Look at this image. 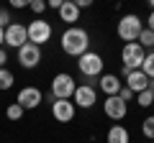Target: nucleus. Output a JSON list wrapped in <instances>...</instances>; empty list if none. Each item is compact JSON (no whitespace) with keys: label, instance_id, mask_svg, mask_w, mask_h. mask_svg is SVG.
I'll list each match as a JSON object with an SVG mask.
<instances>
[{"label":"nucleus","instance_id":"obj_25","mask_svg":"<svg viewBox=\"0 0 154 143\" xmlns=\"http://www.w3.org/2000/svg\"><path fill=\"white\" fill-rule=\"evenodd\" d=\"M11 23H13V21H11V13H8V10H0V28L5 31Z\"/></svg>","mask_w":154,"mask_h":143},{"label":"nucleus","instance_id":"obj_35","mask_svg":"<svg viewBox=\"0 0 154 143\" xmlns=\"http://www.w3.org/2000/svg\"><path fill=\"white\" fill-rule=\"evenodd\" d=\"M152 107H154V105H152Z\"/></svg>","mask_w":154,"mask_h":143},{"label":"nucleus","instance_id":"obj_16","mask_svg":"<svg viewBox=\"0 0 154 143\" xmlns=\"http://www.w3.org/2000/svg\"><path fill=\"white\" fill-rule=\"evenodd\" d=\"M105 141L108 143H128V130L123 125H113V128H108Z\"/></svg>","mask_w":154,"mask_h":143},{"label":"nucleus","instance_id":"obj_2","mask_svg":"<svg viewBox=\"0 0 154 143\" xmlns=\"http://www.w3.org/2000/svg\"><path fill=\"white\" fill-rule=\"evenodd\" d=\"M103 56L95 54V51H88V54H82L80 59H77V69H80V74H82L85 79H95V77H103Z\"/></svg>","mask_w":154,"mask_h":143},{"label":"nucleus","instance_id":"obj_33","mask_svg":"<svg viewBox=\"0 0 154 143\" xmlns=\"http://www.w3.org/2000/svg\"><path fill=\"white\" fill-rule=\"evenodd\" d=\"M149 89H152V92H154V79H149Z\"/></svg>","mask_w":154,"mask_h":143},{"label":"nucleus","instance_id":"obj_7","mask_svg":"<svg viewBox=\"0 0 154 143\" xmlns=\"http://www.w3.org/2000/svg\"><path fill=\"white\" fill-rule=\"evenodd\" d=\"M18 64L23 66V69H33V66L41 64V46L36 44H23L21 49H18Z\"/></svg>","mask_w":154,"mask_h":143},{"label":"nucleus","instance_id":"obj_23","mask_svg":"<svg viewBox=\"0 0 154 143\" xmlns=\"http://www.w3.org/2000/svg\"><path fill=\"white\" fill-rule=\"evenodd\" d=\"M28 8H31V10L38 16V13H44V10H46V3H44V0H31V3H28Z\"/></svg>","mask_w":154,"mask_h":143},{"label":"nucleus","instance_id":"obj_17","mask_svg":"<svg viewBox=\"0 0 154 143\" xmlns=\"http://www.w3.org/2000/svg\"><path fill=\"white\" fill-rule=\"evenodd\" d=\"M139 46H141L144 51H146V49H154V31L144 28V31H141V36H139Z\"/></svg>","mask_w":154,"mask_h":143},{"label":"nucleus","instance_id":"obj_5","mask_svg":"<svg viewBox=\"0 0 154 143\" xmlns=\"http://www.w3.org/2000/svg\"><path fill=\"white\" fill-rule=\"evenodd\" d=\"M26 31H28V41H31V44H36V46H44L46 41L51 39V23L44 21V18L31 21V23L26 26Z\"/></svg>","mask_w":154,"mask_h":143},{"label":"nucleus","instance_id":"obj_11","mask_svg":"<svg viewBox=\"0 0 154 143\" xmlns=\"http://www.w3.org/2000/svg\"><path fill=\"white\" fill-rule=\"evenodd\" d=\"M103 110H105V115H108L110 120H123V118H126V112H128V105L123 102L118 95H113V97H105Z\"/></svg>","mask_w":154,"mask_h":143},{"label":"nucleus","instance_id":"obj_6","mask_svg":"<svg viewBox=\"0 0 154 143\" xmlns=\"http://www.w3.org/2000/svg\"><path fill=\"white\" fill-rule=\"evenodd\" d=\"M144 59H146V51L139 46V41H134V44H123V49H121V61H123V66H128V69H141V64H144Z\"/></svg>","mask_w":154,"mask_h":143},{"label":"nucleus","instance_id":"obj_32","mask_svg":"<svg viewBox=\"0 0 154 143\" xmlns=\"http://www.w3.org/2000/svg\"><path fill=\"white\" fill-rule=\"evenodd\" d=\"M3 44H5V31L0 28V49H3Z\"/></svg>","mask_w":154,"mask_h":143},{"label":"nucleus","instance_id":"obj_29","mask_svg":"<svg viewBox=\"0 0 154 143\" xmlns=\"http://www.w3.org/2000/svg\"><path fill=\"white\" fill-rule=\"evenodd\" d=\"M5 61H8V51H5V49H0V69L5 66Z\"/></svg>","mask_w":154,"mask_h":143},{"label":"nucleus","instance_id":"obj_34","mask_svg":"<svg viewBox=\"0 0 154 143\" xmlns=\"http://www.w3.org/2000/svg\"><path fill=\"white\" fill-rule=\"evenodd\" d=\"M149 5H152V10H154V0H149Z\"/></svg>","mask_w":154,"mask_h":143},{"label":"nucleus","instance_id":"obj_13","mask_svg":"<svg viewBox=\"0 0 154 143\" xmlns=\"http://www.w3.org/2000/svg\"><path fill=\"white\" fill-rule=\"evenodd\" d=\"M123 84H126L134 95H139V92H144V89H149V77L144 74L141 69H134L131 74L126 77V82H123Z\"/></svg>","mask_w":154,"mask_h":143},{"label":"nucleus","instance_id":"obj_15","mask_svg":"<svg viewBox=\"0 0 154 143\" xmlns=\"http://www.w3.org/2000/svg\"><path fill=\"white\" fill-rule=\"evenodd\" d=\"M98 84H100V89H103L108 97H113V95H118L121 92V87H123V82L116 74H103V77L98 79Z\"/></svg>","mask_w":154,"mask_h":143},{"label":"nucleus","instance_id":"obj_31","mask_svg":"<svg viewBox=\"0 0 154 143\" xmlns=\"http://www.w3.org/2000/svg\"><path fill=\"white\" fill-rule=\"evenodd\" d=\"M128 74H131V69H128V66H121V77H123V79H126V77H128Z\"/></svg>","mask_w":154,"mask_h":143},{"label":"nucleus","instance_id":"obj_8","mask_svg":"<svg viewBox=\"0 0 154 143\" xmlns=\"http://www.w3.org/2000/svg\"><path fill=\"white\" fill-rule=\"evenodd\" d=\"M72 102H75V107L88 110V107H93V105L98 102V92H95V87H90V84H80V87L75 89V95H72Z\"/></svg>","mask_w":154,"mask_h":143},{"label":"nucleus","instance_id":"obj_24","mask_svg":"<svg viewBox=\"0 0 154 143\" xmlns=\"http://www.w3.org/2000/svg\"><path fill=\"white\" fill-rule=\"evenodd\" d=\"M118 97H121V100H123V102H126V105H128V102H131V100H134V97H136V95H134V92H131V89H128V87H126V84H123V87H121V92H118Z\"/></svg>","mask_w":154,"mask_h":143},{"label":"nucleus","instance_id":"obj_4","mask_svg":"<svg viewBox=\"0 0 154 143\" xmlns=\"http://www.w3.org/2000/svg\"><path fill=\"white\" fill-rule=\"evenodd\" d=\"M75 89H77L75 77L67 74V72H59V74L51 79V95H54V100H72Z\"/></svg>","mask_w":154,"mask_h":143},{"label":"nucleus","instance_id":"obj_19","mask_svg":"<svg viewBox=\"0 0 154 143\" xmlns=\"http://www.w3.org/2000/svg\"><path fill=\"white\" fill-rule=\"evenodd\" d=\"M23 112H26V110H23L21 105H18V102H13V105H8L5 115H8V120H13V123H16V120H21V118H23Z\"/></svg>","mask_w":154,"mask_h":143},{"label":"nucleus","instance_id":"obj_27","mask_svg":"<svg viewBox=\"0 0 154 143\" xmlns=\"http://www.w3.org/2000/svg\"><path fill=\"white\" fill-rule=\"evenodd\" d=\"M62 3H64V0H49V3H46V8H54V10H59Z\"/></svg>","mask_w":154,"mask_h":143},{"label":"nucleus","instance_id":"obj_9","mask_svg":"<svg viewBox=\"0 0 154 143\" xmlns=\"http://www.w3.org/2000/svg\"><path fill=\"white\" fill-rule=\"evenodd\" d=\"M5 44L11 49H21L23 44H28V31L23 23H11L5 28Z\"/></svg>","mask_w":154,"mask_h":143},{"label":"nucleus","instance_id":"obj_12","mask_svg":"<svg viewBox=\"0 0 154 143\" xmlns=\"http://www.w3.org/2000/svg\"><path fill=\"white\" fill-rule=\"evenodd\" d=\"M75 102L72 100H54L51 102V115H54L57 123H69L75 118Z\"/></svg>","mask_w":154,"mask_h":143},{"label":"nucleus","instance_id":"obj_20","mask_svg":"<svg viewBox=\"0 0 154 143\" xmlns=\"http://www.w3.org/2000/svg\"><path fill=\"white\" fill-rule=\"evenodd\" d=\"M141 72L146 74L149 79H154V51L146 54V59H144V64H141Z\"/></svg>","mask_w":154,"mask_h":143},{"label":"nucleus","instance_id":"obj_21","mask_svg":"<svg viewBox=\"0 0 154 143\" xmlns=\"http://www.w3.org/2000/svg\"><path fill=\"white\" fill-rule=\"evenodd\" d=\"M136 100H139L141 107H152V105H154V92H152V89H144V92L136 95Z\"/></svg>","mask_w":154,"mask_h":143},{"label":"nucleus","instance_id":"obj_3","mask_svg":"<svg viewBox=\"0 0 154 143\" xmlns=\"http://www.w3.org/2000/svg\"><path fill=\"white\" fill-rule=\"evenodd\" d=\"M141 31H144V23H141V18L134 16V13H128V16H123L121 21H118V39L126 41V44L139 41Z\"/></svg>","mask_w":154,"mask_h":143},{"label":"nucleus","instance_id":"obj_36","mask_svg":"<svg viewBox=\"0 0 154 143\" xmlns=\"http://www.w3.org/2000/svg\"><path fill=\"white\" fill-rule=\"evenodd\" d=\"M152 143H154V141H152Z\"/></svg>","mask_w":154,"mask_h":143},{"label":"nucleus","instance_id":"obj_22","mask_svg":"<svg viewBox=\"0 0 154 143\" xmlns=\"http://www.w3.org/2000/svg\"><path fill=\"white\" fill-rule=\"evenodd\" d=\"M141 130H144V136H146L149 141H154V115H149L146 120L141 123Z\"/></svg>","mask_w":154,"mask_h":143},{"label":"nucleus","instance_id":"obj_26","mask_svg":"<svg viewBox=\"0 0 154 143\" xmlns=\"http://www.w3.org/2000/svg\"><path fill=\"white\" fill-rule=\"evenodd\" d=\"M75 5L80 8V10H85V8H90L93 3H90V0H75Z\"/></svg>","mask_w":154,"mask_h":143},{"label":"nucleus","instance_id":"obj_1","mask_svg":"<svg viewBox=\"0 0 154 143\" xmlns=\"http://www.w3.org/2000/svg\"><path fill=\"white\" fill-rule=\"evenodd\" d=\"M88 46H90V36H88L85 28L69 26L64 33H62V51H64V54L80 59L82 54H88Z\"/></svg>","mask_w":154,"mask_h":143},{"label":"nucleus","instance_id":"obj_28","mask_svg":"<svg viewBox=\"0 0 154 143\" xmlns=\"http://www.w3.org/2000/svg\"><path fill=\"white\" fill-rule=\"evenodd\" d=\"M13 8H28V0H11Z\"/></svg>","mask_w":154,"mask_h":143},{"label":"nucleus","instance_id":"obj_18","mask_svg":"<svg viewBox=\"0 0 154 143\" xmlns=\"http://www.w3.org/2000/svg\"><path fill=\"white\" fill-rule=\"evenodd\" d=\"M11 87H13V72L3 66V69H0V92H3V89H11Z\"/></svg>","mask_w":154,"mask_h":143},{"label":"nucleus","instance_id":"obj_30","mask_svg":"<svg viewBox=\"0 0 154 143\" xmlns=\"http://www.w3.org/2000/svg\"><path fill=\"white\" fill-rule=\"evenodd\" d=\"M146 21H149V31H154V10L149 13V18H146Z\"/></svg>","mask_w":154,"mask_h":143},{"label":"nucleus","instance_id":"obj_14","mask_svg":"<svg viewBox=\"0 0 154 143\" xmlns=\"http://www.w3.org/2000/svg\"><path fill=\"white\" fill-rule=\"evenodd\" d=\"M59 18L67 23V26H75L77 21H80V8L75 5V0H64L59 8Z\"/></svg>","mask_w":154,"mask_h":143},{"label":"nucleus","instance_id":"obj_10","mask_svg":"<svg viewBox=\"0 0 154 143\" xmlns=\"http://www.w3.org/2000/svg\"><path fill=\"white\" fill-rule=\"evenodd\" d=\"M41 100H44V95H41V89H38V87H23L21 92H18L16 102L21 105L23 110H36L38 105H41Z\"/></svg>","mask_w":154,"mask_h":143}]
</instances>
